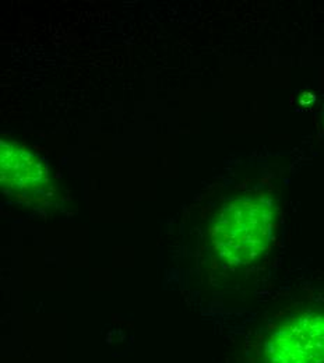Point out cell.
<instances>
[{"label":"cell","instance_id":"3957f363","mask_svg":"<svg viewBox=\"0 0 324 363\" xmlns=\"http://www.w3.org/2000/svg\"><path fill=\"white\" fill-rule=\"evenodd\" d=\"M0 178L4 190L17 196H34L48 184L47 171L26 147L1 140Z\"/></svg>","mask_w":324,"mask_h":363},{"label":"cell","instance_id":"7a4b0ae2","mask_svg":"<svg viewBox=\"0 0 324 363\" xmlns=\"http://www.w3.org/2000/svg\"><path fill=\"white\" fill-rule=\"evenodd\" d=\"M252 363H324V311L284 318L257 341Z\"/></svg>","mask_w":324,"mask_h":363},{"label":"cell","instance_id":"6da1fadb","mask_svg":"<svg viewBox=\"0 0 324 363\" xmlns=\"http://www.w3.org/2000/svg\"><path fill=\"white\" fill-rule=\"evenodd\" d=\"M274 230L273 204L263 197H240L223 206L210 229L213 249L223 263L243 267L269 249Z\"/></svg>","mask_w":324,"mask_h":363}]
</instances>
